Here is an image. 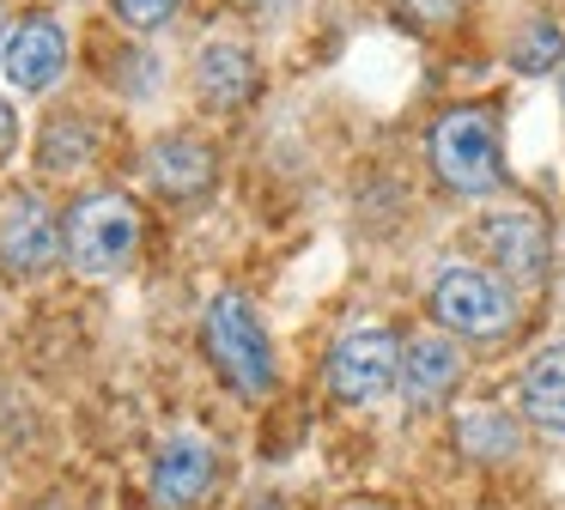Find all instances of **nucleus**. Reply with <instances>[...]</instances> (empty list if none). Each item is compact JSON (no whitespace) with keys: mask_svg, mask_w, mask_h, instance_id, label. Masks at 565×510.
Segmentation results:
<instances>
[{"mask_svg":"<svg viewBox=\"0 0 565 510\" xmlns=\"http://www.w3.org/2000/svg\"><path fill=\"white\" fill-rule=\"evenodd\" d=\"M62 249L79 279H116L140 249V206L128 194H86L67 213Z\"/></svg>","mask_w":565,"mask_h":510,"instance_id":"f257e3e1","label":"nucleus"},{"mask_svg":"<svg viewBox=\"0 0 565 510\" xmlns=\"http://www.w3.org/2000/svg\"><path fill=\"white\" fill-rule=\"evenodd\" d=\"M201 334H207V352L220 364V376L237 389L244 401H262L274 389V340L262 328V316L249 310V298L237 291H220L201 316Z\"/></svg>","mask_w":565,"mask_h":510,"instance_id":"f03ea898","label":"nucleus"},{"mask_svg":"<svg viewBox=\"0 0 565 510\" xmlns=\"http://www.w3.org/2000/svg\"><path fill=\"white\" fill-rule=\"evenodd\" d=\"M431 170L444 177V189L468 194V201L499 189L504 182L499 128H492L487 109H450V116H438V128H431Z\"/></svg>","mask_w":565,"mask_h":510,"instance_id":"7ed1b4c3","label":"nucleus"},{"mask_svg":"<svg viewBox=\"0 0 565 510\" xmlns=\"http://www.w3.org/2000/svg\"><path fill=\"white\" fill-rule=\"evenodd\" d=\"M402 383V347L383 322H365V328H347L329 352V389L347 401V407H371L383 401L390 389Z\"/></svg>","mask_w":565,"mask_h":510,"instance_id":"20e7f679","label":"nucleus"},{"mask_svg":"<svg viewBox=\"0 0 565 510\" xmlns=\"http://www.w3.org/2000/svg\"><path fill=\"white\" fill-rule=\"evenodd\" d=\"M431 316H438L450 334H468V340H499L511 328V291L499 286L492 274L480 267H444L438 286H431Z\"/></svg>","mask_w":565,"mask_h":510,"instance_id":"39448f33","label":"nucleus"},{"mask_svg":"<svg viewBox=\"0 0 565 510\" xmlns=\"http://www.w3.org/2000/svg\"><path fill=\"white\" fill-rule=\"evenodd\" d=\"M62 67H67V31L50 19V12L19 19L13 31H7V43H0V73L31 97L50 92V85L62 79Z\"/></svg>","mask_w":565,"mask_h":510,"instance_id":"423d86ee","label":"nucleus"},{"mask_svg":"<svg viewBox=\"0 0 565 510\" xmlns=\"http://www.w3.org/2000/svg\"><path fill=\"white\" fill-rule=\"evenodd\" d=\"M55 255H62V225H55V213L38 194H19V201L0 213V267L19 274V279H38L55 267Z\"/></svg>","mask_w":565,"mask_h":510,"instance_id":"0eeeda50","label":"nucleus"},{"mask_svg":"<svg viewBox=\"0 0 565 510\" xmlns=\"http://www.w3.org/2000/svg\"><path fill=\"white\" fill-rule=\"evenodd\" d=\"M213 474H220V461H213V449L201 444V437H171V444L152 456V474H147V492L159 510H195L201 498L213 492Z\"/></svg>","mask_w":565,"mask_h":510,"instance_id":"6e6552de","label":"nucleus"},{"mask_svg":"<svg viewBox=\"0 0 565 510\" xmlns=\"http://www.w3.org/2000/svg\"><path fill=\"white\" fill-rule=\"evenodd\" d=\"M487 249L499 262V274H511L516 286H541L547 279V225L529 206H504L487 219Z\"/></svg>","mask_w":565,"mask_h":510,"instance_id":"1a4fd4ad","label":"nucleus"},{"mask_svg":"<svg viewBox=\"0 0 565 510\" xmlns=\"http://www.w3.org/2000/svg\"><path fill=\"white\" fill-rule=\"evenodd\" d=\"M456 376H462V352L450 347V340H438V334H414L402 347V395H407V407H438L444 395L456 389Z\"/></svg>","mask_w":565,"mask_h":510,"instance_id":"9d476101","label":"nucleus"},{"mask_svg":"<svg viewBox=\"0 0 565 510\" xmlns=\"http://www.w3.org/2000/svg\"><path fill=\"white\" fill-rule=\"evenodd\" d=\"M256 61H249V49H237V43H207L195 55V92H201V104L207 109H237V104H249L256 97Z\"/></svg>","mask_w":565,"mask_h":510,"instance_id":"9b49d317","label":"nucleus"},{"mask_svg":"<svg viewBox=\"0 0 565 510\" xmlns=\"http://www.w3.org/2000/svg\"><path fill=\"white\" fill-rule=\"evenodd\" d=\"M147 182L159 194H171V201H189V194H201L213 182V152L201 140L171 134V140H159L147 152Z\"/></svg>","mask_w":565,"mask_h":510,"instance_id":"f8f14e48","label":"nucleus"},{"mask_svg":"<svg viewBox=\"0 0 565 510\" xmlns=\"http://www.w3.org/2000/svg\"><path fill=\"white\" fill-rule=\"evenodd\" d=\"M523 419H535L541 432L565 437V340L541 347L535 359L523 364Z\"/></svg>","mask_w":565,"mask_h":510,"instance_id":"ddd939ff","label":"nucleus"},{"mask_svg":"<svg viewBox=\"0 0 565 510\" xmlns=\"http://www.w3.org/2000/svg\"><path fill=\"white\" fill-rule=\"evenodd\" d=\"M456 444L475 461H511L523 437H516V419H504L499 407H468L462 425H456Z\"/></svg>","mask_w":565,"mask_h":510,"instance_id":"4468645a","label":"nucleus"},{"mask_svg":"<svg viewBox=\"0 0 565 510\" xmlns=\"http://www.w3.org/2000/svg\"><path fill=\"white\" fill-rule=\"evenodd\" d=\"M559 61H565V31L553 19H535V24H523V31H516V43H511V67L516 73L541 79V73H553Z\"/></svg>","mask_w":565,"mask_h":510,"instance_id":"2eb2a0df","label":"nucleus"},{"mask_svg":"<svg viewBox=\"0 0 565 510\" xmlns=\"http://www.w3.org/2000/svg\"><path fill=\"white\" fill-rule=\"evenodd\" d=\"M177 7H183V0H116V19H122L128 31H152V24H164Z\"/></svg>","mask_w":565,"mask_h":510,"instance_id":"dca6fc26","label":"nucleus"},{"mask_svg":"<svg viewBox=\"0 0 565 510\" xmlns=\"http://www.w3.org/2000/svg\"><path fill=\"white\" fill-rule=\"evenodd\" d=\"M395 7H402L414 24H450L456 12H462V0H395Z\"/></svg>","mask_w":565,"mask_h":510,"instance_id":"f3484780","label":"nucleus"},{"mask_svg":"<svg viewBox=\"0 0 565 510\" xmlns=\"http://www.w3.org/2000/svg\"><path fill=\"white\" fill-rule=\"evenodd\" d=\"M13 128H19V121H13V109H7V97H0V152L13 146Z\"/></svg>","mask_w":565,"mask_h":510,"instance_id":"a211bd4d","label":"nucleus"},{"mask_svg":"<svg viewBox=\"0 0 565 510\" xmlns=\"http://www.w3.org/2000/svg\"><path fill=\"white\" fill-rule=\"evenodd\" d=\"M353 510H383V504H353Z\"/></svg>","mask_w":565,"mask_h":510,"instance_id":"6ab92c4d","label":"nucleus"},{"mask_svg":"<svg viewBox=\"0 0 565 510\" xmlns=\"http://www.w3.org/2000/svg\"><path fill=\"white\" fill-rule=\"evenodd\" d=\"M0 24H7V12H0ZM0 43H7V36H0Z\"/></svg>","mask_w":565,"mask_h":510,"instance_id":"aec40b11","label":"nucleus"}]
</instances>
